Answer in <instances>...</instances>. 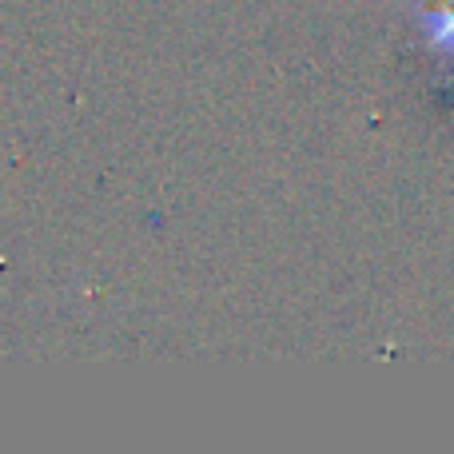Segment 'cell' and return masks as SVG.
<instances>
[{
  "label": "cell",
  "instance_id": "cell-1",
  "mask_svg": "<svg viewBox=\"0 0 454 454\" xmlns=\"http://www.w3.org/2000/svg\"><path fill=\"white\" fill-rule=\"evenodd\" d=\"M419 28H423L427 44L434 52H447L454 56V4H434L419 12Z\"/></svg>",
  "mask_w": 454,
  "mask_h": 454
},
{
  "label": "cell",
  "instance_id": "cell-2",
  "mask_svg": "<svg viewBox=\"0 0 454 454\" xmlns=\"http://www.w3.org/2000/svg\"><path fill=\"white\" fill-rule=\"evenodd\" d=\"M423 4H454V0H423Z\"/></svg>",
  "mask_w": 454,
  "mask_h": 454
}]
</instances>
